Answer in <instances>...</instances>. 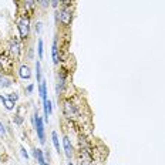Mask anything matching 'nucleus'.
I'll use <instances>...</instances> for the list:
<instances>
[{
	"label": "nucleus",
	"instance_id": "1",
	"mask_svg": "<svg viewBox=\"0 0 165 165\" xmlns=\"http://www.w3.org/2000/svg\"><path fill=\"white\" fill-rule=\"evenodd\" d=\"M63 112H64V117L68 118V120H77L78 116H80V110L78 107L71 100H66L63 103Z\"/></svg>",
	"mask_w": 165,
	"mask_h": 165
},
{
	"label": "nucleus",
	"instance_id": "2",
	"mask_svg": "<svg viewBox=\"0 0 165 165\" xmlns=\"http://www.w3.org/2000/svg\"><path fill=\"white\" fill-rule=\"evenodd\" d=\"M17 28H19V33H20V39H27L28 33H30V20H28V17L23 16L17 22Z\"/></svg>",
	"mask_w": 165,
	"mask_h": 165
},
{
	"label": "nucleus",
	"instance_id": "3",
	"mask_svg": "<svg viewBox=\"0 0 165 165\" xmlns=\"http://www.w3.org/2000/svg\"><path fill=\"white\" fill-rule=\"evenodd\" d=\"M60 22L64 24V26H70L73 22V10L68 7V6H66L63 10L60 11Z\"/></svg>",
	"mask_w": 165,
	"mask_h": 165
},
{
	"label": "nucleus",
	"instance_id": "4",
	"mask_svg": "<svg viewBox=\"0 0 165 165\" xmlns=\"http://www.w3.org/2000/svg\"><path fill=\"white\" fill-rule=\"evenodd\" d=\"M34 116H36V125H34V128H36V131H37V135H39L40 142L44 144V125H43V120L39 117V114H37V112H34Z\"/></svg>",
	"mask_w": 165,
	"mask_h": 165
},
{
	"label": "nucleus",
	"instance_id": "5",
	"mask_svg": "<svg viewBox=\"0 0 165 165\" xmlns=\"http://www.w3.org/2000/svg\"><path fill=\"white\" fill-rule=\"evenodd\" d=\"M9 49H10L11 57H13V58H19V56H20V49H22V46H20V43H19V40L11 39Z\"/></svg>",
	"mask_w": 165,
	"mask_h": 165
},
{
	"label": "nucleus",
	"instance_id": "6",
	"mask_svg": "<svg viewBox=\"0 0 165 165\" xmlns=\"http://www.w3.org/2000/svg\"><path fill=\"white\" fill-rule=\"evenodd\" d=\"M51 56H53V63H54V64H58V61H60V57H58V39H57V36L54 37V41H53Z\"/></svg>",
	"mask_w": 165,
	"mask_h": 165
},
{
	"label": "nucleus",
	"instance_id": "7",
	"mask_svg": "<svg viewBox=\"0 0 165 165\" xmlns=\"http://www.w3.org/2000/svg\"><path fill=\"white\" fill-rule=\"evenodd\" d=\"M63 147H64L66 157H67V158H71V155H73V145H71V141H70V138H68V137L63 138Z\"/></svg>",
	"mask_w": 165,
	"mask_h": 165
},
{
	"label": "nucleus",
	"instance_id": "8",
	"mask_svg": "<svg viewBox=\"0 0 165 165\" xmlns=\"http://www.w3.org/2000/svg\"><path fill=\"white\" fill-rule=\"evenodd\" d=\"M19 76L23 78V80H28L32 77V71H30V67L28 66H22L19 68Z\"/></svg>",
	"mask_w": 165,
	"mask_h": 165
},
{
	"label": "nucleus",
	"instance_id": "9",
	"mask_svg": "<svg viewBox=\"0 0 165 165\" xmlns=\"http://www.w3.org/2000/svg\"><path fill=\"white\" fill-rule=\"evenodd\" d=\"M51 114V101L46 100L44 101V121L49 122V116Z\"/></svg>",
	"mask_w": 165,
	"mask_h": 165
},
{
	"label": "nucleus",
	"instance_id": "10",
	"mask_svg": "<svg viewBox=\"0 0 165 165\" xmlns=\"http://www.w3.org/2000/svg\"><path fill=\"white\" fill-rule=\"evenodd\" d=\"M33 155L36 157V160L39 161V165H47L46 164V160H44V155H43V151L41 149H33Z\"/></svg>",
	"mask_w": 165,
	"mask_h": 165
},
{
	"label": "nucleus",
	"instance_id": "11",
	"mask_svg": "<svg viewBox=\"0 0 165 165\" xmlns=\"http://www.w3.org/2000/svg\"><path fill=\"white\" fill-rule=\"evenodd\" d=\"M39 91H40V95H41L43 101H46V100H47V84H46L44 80H41V82H40Z\"/></svg>",
	"mask_w": 165,
	"mask_h": 165
},
{
	"label": "nucleus",
	"instance_id": "12",
	"mask_svg": "<svg viewBox=\"0 0 165 165\" xmlns=\"http://www.w3.org/2000/svg\"><path fill=\"white\" fill-rule=\"evenodd\" d=\"M11 80L9 77H6V76H3V74H0V87L3 88H9L11 86Z\"/></svg>",
	"mask_w": 165,
	"mask_h": 165
},
{
	"label": "nucleus",
	"instance_id": "13",
	"mask_svg": "<svg viewBox=\"0 0 165 165\" xmlns=\"http://www.w3.org/2000/svg\"><path fill=\"white\" fill-rule=\"evenodd\" d=\"M23 6H24L26 11L32 13V11L34 10V6H36V3H34V0H23Z\"/></svg>",
	"mask_w": 165,
	"mask_h": 165
},
{
	"label": "nucleus",
	"instance_id": "14",
	"mask_svg": "<svg viewBox=\"0 0 165 165\" xmlns=\"http://www.w3.org/2000/svg\"><path fill=\"white\" fill-rule=\"evenodd\" d=\"M51 140H53V144H54L56 151L60 152V141H58V135H57V132L56 131L51 132Z\"/></svg>",
	"mask_w": 165,
	"mask_h": 165
},
{
	"label": "nucleus",
	"instance_id": "15",
	"mask_svg": "<svg viewBox=\"0 0 165 165\" xmlns=\"http://www.w3.org/2000/svg\"><path fill=\"white\" fill-rule=\"evenodd\" d=\"M0 100H2V103L4 104V107L7 108V110H13V108H14V103H13L11 100L6 98V97H3V95H0Z\"/></svg>",
	"mask_w": 165,
	"mask_h": 165
},
{
	"label": "nucleus",
	"instance_id": "16",
	"mask_svg": "<svg viewBox=\"0 0 165 165\" xmlns=\"http://www.w3.org/2000/svg\"><path fill=\"white\" fill-rule=\"evenodd\" d=\"M36 77H37V82H41V67H40V61H36Z\"/></svg>",
	"mask_w": 165,
	"mask_h": 165
},
{
	"label": "nucleus",
	"instance_id": "17",
	"mask_svg": "<svg viewBox=\"0 0 165 165\" xmlns=\"http://www.w3.org/2000/svg\"><path fill=\"white\" fill-rule=\"evenodd\" d=\"M37 51H39V58L41 60L43 58V40L41 39L39 40V49H37Z\"/></svg>",
	"mask_w": 165,
	"mask_h": 165
},
{
	"label": "nucleus",
	"instance_id": "18",
	"mask_svg": "<svg viewBox=\"0 0 165 165\" xmlns=\"http://www.w3.org/2000/svg\"><path fill=\"white\" fill-rule=\"evenodd\" d=\"M9 100H11L13 103L14 101H17V98H19V95H17V93H11V94H9V97H7Z\"/></svg>",
	"mask_w": 165,
	"mask_h": 165
},
{
	"label": "nucleus",
	"instance_id": "19",
	"mask_svg": "<svg viewBox=\"0 0 165 165\" xmlns=\"http://www.w3.org/2000/svg\"><path fill=\"white\" fill-rule=\"evenodd\" d=\"M34 90V84H28L27 88H26V91H27V94H32Z\"/></svg>",
	"mask_w": 165,
	"mask_h": 165
},
{
	"label": "nucleus",
	"instance_id": "20",
	"mask_svg": "<svg viewBox=\"0 0 165 165\" xmlns=\"http://www.w3.org/2000/svg\"><path fill=\"white\" fill-rule=\"evenodd\" d=\"M14 121H16V124H17V125H20V124H22V122H23L22 116H19V114H17V116H16V120H14Z\"/></svg>",
	"mask_w": 165,
	"mask_h": 165
},
{
	"label": "nucleus",
	"instance_id": "21",
	"mask_svg": "<svg viewBox=\"0 0 165 165\" xmlns=\"http://www.w3.org/2000/svg\"><path fill=\"white\" fill-rule=\"evenodd\" d=\"M20 151H22V155H23V158H26V160H28V154H27V151H26V149L23 148H20Z\"/></svg>",
	"mask_w": 165,
	"mask_h": 165
},
{
	"label": "nucleus",
	"instance_id": "22",
	"mask_svg": "<svg viewBox=\"0 0 165 165\" xmlns=\"http://www.w3.org/2000/svg\"><path fill=\"white\" fill-rule=\"evenodd\" d=\"M40 3H41V6H43V7H47V6H49V3H50V0H39Z\"/></svg>",
	"mask_w": 165,
	"mask_h": 165
},
{
	"label": "nucleus",
	"instance_id": "23",
	"mask_svg": "<svg viewBox=\"0 0 165 165\" xmlns=\"http://www.w3.org/2000/svg\"><path fill=\"white\" fill-rule=\"evenodd\" d=\"M41 26H43V24H41L40 22L36 24V32H37V33H40V32H41Z\"/></svg>",
	"mask_w": 165,
	"mask_h": 165
},
{
	"label": "nucleus",
	"instance_id": "24",
	"mask_svg": "<svg viewBox=\"0 0 165 165\" xmlns=\"http://www.w3.org/2000/svg\"><path fill=\"white\" fill-rule=\"evenodd\" d=\"M60 2H61V3H63L64 6H70V4H71L73 0H60Z\"/></svg>",
	"mask_w": 165,
	"mask_h": 165
},
{
	"label": "nucleus",
	"instance_id": "25",
	"mask_svg": "<svg viewBox=\"0 0 165 165\" xmlns=\"http://www.w3.org/2000/svg\"><path fill=\"white\" fill-rule=\"evenodd\" d=\"M51 6H53L54 9H57V6H58V0H51Z\"/></svg>",
	"mask_w": 165,
	"mask_h": 165
},
{
	"label": "nucleus",
	"instance_id": "26",
	"mask_svg": "<svg viewBox=\"0 0 165 165\" xmlns=\"http://www.w3.org/2000/svg\"><path fill=\"white\" fill-rule=\"evenodd\" d=\"M68 165H73V164H71V162H68Z\"/></svg>",
	"mask_w": 165,
	"mask_h": 165
},
{
	"label": "nucleus",
	"instance_id": "27",
	"mask_svg": "<svg viewBox=\"0 0 165 165\" xmlns=\"http://www.w3.org/2000/svg\"><path fill=\"white\" fill-rule=\"evenodd\" d=\"M0 132H2V127H0Z\"/></svg>",
	"mask_w": 165,
	"mask_h": 165
}]
</instances>
